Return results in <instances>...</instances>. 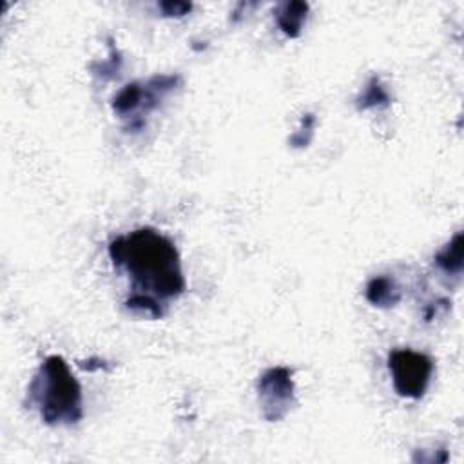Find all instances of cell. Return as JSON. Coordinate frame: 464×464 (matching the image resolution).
Instances as JSON below:
<instances>
[{"label": "cell", "mask_w": 464, "mask_h": 464, "mask_svg": "<svg viewBox=\"0 0 464 464\" xmlns=\"http://www.w3.org/2000/svg\"><path fill=\"white\" fill-rule=\"evenodd\" d=\"M437 263L446 270V272H459L462 266V234H457L453 241H450L448 246H444L439 256Z\"/></svg>", "instance_id": "cell-5"}, {"label": "cell", "mask_w": 464, "mask_h": 464, "mask_svg": "<svg viewBox=\"0 0 464 464\" xmlns=\"http://www.w3.org/2000/svg\"><path fill=\"white\" fill-rule=\"evenodd\" d=\"M306 4H285L283 11L279 13V25L288 34H297L304 16H306Z\"/></svg>", "instance_id": "cell-4"}, {"label": "cell", "mask_w": 464, "mask_h": 464, "mask_svg": "<svg viewBox=\"0 0 464 464\" xmlns=\"http://www.w3.org/2000/svg\"><path fill=\"white\" fill-rule=\"evenodd\" d=\"M109 254L116 266L127 270L140 295L176 297L185 279L174 245L156 230L141 228L114 239Z\"/></svg>", "instance_id": "cell-1"}, {"label": "cell", "mask_w": 464, "mask_h": 464, "mask_svg": "<svg viewBox=\"0 0 464 464\" xmlns=\"http://www.w3.org/2000/svg\"><path fill=\"white\" fill-rule=\"evenodd\" d=\"M31 392L36 397L42 417L47 422H71L82 415L80 386L60 357H49L44 362L40 375L31 386Z\"/></svg>", "instance_id": "cell-2"}, {"label": "cell", "mask_w": 464, "mask_h": 464, "mask_svg": "<svg viewBox=\"0 0 464 464\" xmlns=\"http://www.w3.org/2000/svg\"><path fill=\"white\" fill-rule=\"evenodd\" d=\"M392 292H395L393 283L386 277H379L373 279L368 286V299L375 304H382V303H395L397 299L392 297Z\"/></svg>", "instance_id": "cell-6"}, {"label": "cell", "mask_w": 464, "mask_h": 464, "mask_svg": "<svg viewBox=\"0 0 464 464\" xmlns=\"http://www.w3.org/2000/svg\"><path fill=\"white\" fill-rule=\"evenodd\" d=\"M388 368L395 390L411 399L424 395L433 372L431 361L413 350H393L388 359Z\"/></svg>", "instance_id": "cell-3"}]
</instances>
